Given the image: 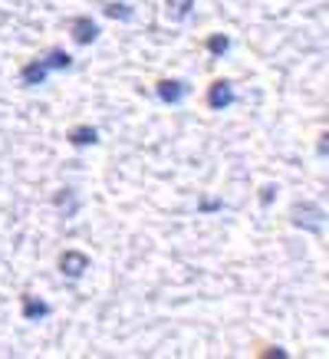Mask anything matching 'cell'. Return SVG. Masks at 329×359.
Wrapping results in <instances>:
<instances>
[{
	"mask_svg": "<svg viewBox=\"0 0 329 359\" xmlns=\"http://www.w3.org/2000/svg\"><path fill=\"white\" fill-rule=\"evenodd\" d=\"M290 218H293V225H297V227L319 231V227H323V218H326V211L319 208V205H313V201H303V205H293Z\"/></svg>",
	"mask_w": 329,
	"mask_h": 359,
	"instance_id": "cell-1",
	"label": "cell"
},
{
	"mask_svg": "<svg viewBox=\"0 0 329 359\" xmlns=\"http://www.w3.org/2000/svg\"><path fill=\"white\" fill-rule=\"evenodd\" d=\"M224 208V201H217V198H204L201 201V211H221Z\"/></svg>",
	"mask_w": 329,
	"mask_h": 359,
	"instance_id": "cell-14",
	"label": "cell"
},
{
	"mask_svg": "<svg viewBox=\"0 0 329 359\" xmlns=\"http://www.w3.org/2000/svg\"><path fill=\"white\" fill-rule=\"evenodd\" d=\"M103 10H105V17H112V20H132V7H129V3H105Z\"/></svg>",
	"mask_w": 329,
	"mask_h": 359,
	"instance_id": "cell-12",
	"label": "cell"
},
{
	"mask_svg": "<svg viewBox=\"0 0 329 359\" xmlns=\"http://www.w3.org/2000/svg\"><path fill=\"white\" fill-rule=\"evenodd\" d=\"M50 316V307L36 297H23V320H43Z\"/></svg>",
	"mask_w": 329,
	"mask_h": 359,
	"instance_id": "cell-9",
	"label": "cell"
},
{
	"mask_svg": "<svg viewBox=\"0 0 329 359\" xmlns=\"http://www.w3.org/2000/svg\"><path fill=\"white\" fill-rule=\"evenodd\" d=\"M50 70H46L43 60H30L23 70H20V79H23V86H43Z\"/></svg>",
	"mask_w": 329,
	"mask_h": 359,
	"instance_id": "cell-6",
	"label": "cell"
},
{
	"mask_svg": "<svg viewBox=\"0 0 329 359\" xmlns=\"http://www.w3.org/2000/svg\"><path fill=\"white\" fill-rule=\"evenodd\" d=\"M164 10L171 20H188L195 10V0H164Z\"/></svg>",
	"mask_w": 329,
	"mask_h": 359,
	"instance_id": "cell-8",
	"label": "cell"
},
{
	"mask_svg": "<svg viewBox=\"0 0 329 359\" xmlns=\"http://www.w3.org/2000/svg\"><path fill=\"white\" fill-rule=\"evenodd\" d=\"M43 63H46V70H70L73 66V57L66 50H50Z\"/></svg>",
	"mask_w": 329,
	"mask_h": 359,
	"instance_id": "cell-10",
	"label": "cell"
},
{
	"mask_svg": "<svg viewBox=\"0 0 329 359\" xmlns=\"http://www.w3.org/2000/svg\"><path fill=\"white\" fill-rule=\"evenodd\" d=\"M70 30H73V40H76L79 46H89V43H96V40H99V23H96L89 14L73 17Z\"/></svg>",
	"mask_w": 329,
	"mask_h": 359,
	"instance_id": "cell-2",
	"label": "cell"
},
{
	"mask_svg": "<svg viewBox=\"0 0 329 359\" xmlns=\"http://www.w3.org/2000/svg\"><path fill=\"white\" fill-rule=\"evenodd\" d=\"M273 195H277V188H273V185L260 188V205H270V201H273Z\"/></svg>",
	"mask_w": 329,
	"mask_h": 359,
	"instance_id": "cell-15",
	"label": "cell"
},
{
	"mask_svg": "<svg viewBox=\"0 0 329 359\" xmlns=\"http://www.w3.org/2000/svg\"><path fill=\"white\" fill-rule=\"evenodd\" d=\"M208 50L214 53V57H224L227 50H231V37H224V33H214V37H208Z\"/></svg>",
	"mask_w": 329,
	"mask_h": 359,
	"instance_id": "cell-11",
	"label": "cell"
},
{
	"mask_svg": "<svg viewBox=\"0 0 329 359\" xmlns=\"http://www.w3.org/2000/svg\"><path fill=\"white\" fill-rule=\"evenodd\" d=\"M70 142H73L76 149H86V145L99 142V132L92 125H76V129H70Z\"/></svg>",
	"mask_w": 329,
	"mask_h": 359,
	"instance_id": "cell-7",
	"label": "cell"
},
{
	"mask_svg": "<svg viewBox=\"0 0 329 359\" xmlns=\"http://www.w3.org/2000/svg\"><path fill=\"white\" fill-rule=\"evenodd\" d=\"M158 99L168 105H178L184 103V96H188V83H181V79H158Z\"/></svg>",
	"mask_w": 329,
	"mask_h": 359,
	"instance_id": "cell-5",
	"label": "cell"
},
{
	"mask_svg": "<svg viewBox=\"0 0 329 359\" xmlns=\"http://www.w3.org/2000/svg\"><path fill=\"white\" fill-rule=\"evenodd\" d=\"M53 201H56V205H60V208H66V218H73L76 214V198H73V188H63L60 195L53 198Z\"/></svg>",
	"mask_w": 329,
	"mask_h": 359,
	"instance_id": "cell-13",
	"label": "cell"
},
{
	"mask_svg": "<svg viewBox=\"0 0 329 359\" xmlns=\"http://www.w3.org/2000/svg\"><path fill=\"white\" fill-rule=\"evenodd\" d=\"M60 270L70 277V280H79V277L89 270V254H83V251H63L60 254Z\"/></svg>",
	"mask_w": 329,
	"mask_h": 359,
	"instance_id": "cell-3",
	"label": "cell"
},
{
	"mask_svg": "<svg viewBox=\"0 0 329 359\" xmlns=\"http://www.w3.org/2000/svg\"><path fill=\"white\" fill-rule=\"evenodd\" d=\"M208 105L211 109H227V105H234V83L231 79H217V83H211L208 90Z\"/></svg>",
	"mask_w": 329,
	"mask_h": 359,
	"instance_id": "cell-4",
	"label": "cell"
}]
</instances>
